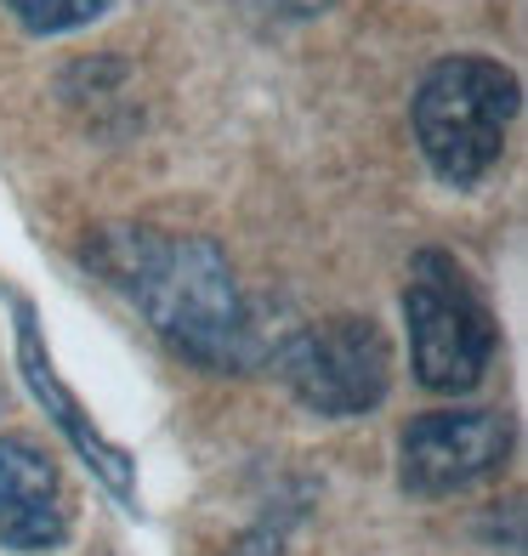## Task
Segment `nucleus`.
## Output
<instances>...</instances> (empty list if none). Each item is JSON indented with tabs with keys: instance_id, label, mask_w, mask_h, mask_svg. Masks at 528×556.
Instances as JSON below:
<instances>
[{
	"instance_id": "obj_1",
	"label": "nucleus",
	"mask_w": 528,
	"mask_h": 556,
	"mask_svg": "<svg viewBox=\"0 0 528 556\" xmlns=\"http://www.w3.org/2000/svg\"><path fill=\"white\" fill-rule=\"evenodd\" d=\"M86 262L131 295L183 358L205 369H244L256 358L250 313L222 244L160 227H97Z\"/></svg>"
},
{
	"instance_id": "obj_2",
	"label": "nucleus",
	"mask_w": 528,
	"mask_h": 556,
	"mask_svg": "<svg viewBox=\"0 0 528 556\" xmlns=\"http://www.w3.org/2000/svg\"><path fill=\"white\" fill-rule=\"evenodd\" d=\"M523 86L494 58H443L415 91V142L438 182L472 188L500 165Z\"/></svg>"
},
{
	"instance_id": "obj_3",
	"label": "nucleus",
	"mask_w": 528,
	"mask_h": 556,
	"mask_svg": "<svg viewBox=\"0 0 528 556\" xmlns=\"http://www.w3.org/2000/svg\"><path fill=\"white\" fill-rule=\"evenodd\" d=\"M404 318H410L415 381L426 392L461 397L489 375L494 346H500L494 313L455 256H443V250H420L415 256L410 290H404Z\"/></svg>"
},
{
	"instance_id": "obj_4",
	"label": "nucleus",
	"mask_w": 528,
	"mask_h": 556,
	"mask_svg": "<svg viewBox=\"0 0 528 556\" xmlns=\"http://www.w3.org/2000/svg\"><path fill=\"white\" fill-rule=\"evenodd\" d=\"M279 381L296 392L301 409L313 415H369L392 387V346L375 318H324L296 330L279 352H273Z\"/></svg>"
},
{
	"instance_id": "obj_5",
	"label": "nucleus",
	"mask_w": 528,
	"mask_h": 556,
	"mask_svg": "<svg viewBox=\"0 0 528 556\" xmlns=\"http://www.w3.org/2000/svg\"><path fill=\"white\" fill-rule=\"evenodd\" d=\"M398 454H404L398 477H404L410 494L432 500V494L472 489V483H483V477H494L506 466L512 415H500V409H432V415L410 420Z\"/></svg>"
},
{
	"instance_id": "obj_6",
	"label": "nucleus",
	"mask_w": 528,
	"mask_h": 556,
	"mask_svg": "<svg viewBox=\"0 0 528 556\" xmlns=\"http://www.w3.org/2000/svg\"><path fill=\"white\" fill-rule=\"evenodd\" d=\"M74 505L58 460L29 438H0V545L7 551H58L68 540Z\"/></svg>"
},
{
	"instance_id": "obj_7",
	"label": "nucleus",
	"mask_w": 528,
	"mask_h": 556,
	"mask_svg": "<svg viewBox=\"0 0 528 556\" xmlns=\"http://www.w3.org/2000/svg\"><path fill=\"white\" fill-rule=\"evenodd\" d=\"M12 313H17V369H23V381H29V392L46 403V415L58 420V432L74 443V454L97 471V483H103L109 494H120V500H137V460L120 443H109L103 432H97L91 415L80 409V397L58 381V364H52V352H46V341H40L35 307L23 295H12Z\"/></svg>"
},
{
	"instance_id": "obj_8",
	"label": "nucleus",
	"mask_w": 528,
	"mask_h": 556,
	"mask_svg": "<svg viewBox=\"0 0 528 556\" xmlns=\"http://www.w3.org/2000/svg\"><path fill=\"white\" fill-rule=\"evenodd\" d=\"M103 7L109 0H7V12L29 35H68V29H80V23H91Z\"/></svg>"
}]
</instances>
